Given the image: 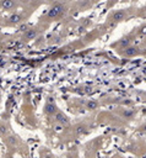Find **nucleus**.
<instances>
[{
    "mask_svg": "<svg viewBox=\"0 0 146 158\" xmlns=\"http://www.w3.org/2000/svg\"><path fill=\"white\" fill-rule=\"evenodd\" d=\"M64 11H65V6L63 5V4H55V5H53L48 10L47 17L48 19H55V17H59L60 15H63Z\"/></svg>",
    "mask_w": 146,
    "mask_h": 158,
    "instance_id": "obj_1",
    "label": "nucleus"
},
{
    "mask_svg": "<svg viewBox=\"0 0 146 158\" xmlns=\"http://www.w3.org/2000/svg\"><path fill=\"white\" fill-rule=\"evenodd\" d=\"M51 100H48V102L45 104L44 106V111L45 114H48V115H54V114L58 111V109H56V105L54 104V101H53V99L52 98H49Z\"/></svg>",
    "mask_w": 146,
    "mask_h": 158,
    "instance_id": "obj_2",
    "label": "nucleus"
},
{
    "mask_svg": "<svg viewBox=\"0 0 146 158\" xmlns=\"http://www.w3.org/2000/svg\"><path fill=\"white\" fill-rule=\"evenodd\" d=\"M54 115H55V121L58 122V124H60V125H67L69 124V119H67V116L64 113H62V111H56Z\"/></svg>",
    "mask_w": 146,
    "mask_h": 158,
    "instance_id": "obj_3",
    "label": "nucleus"
},
{
    "mask_svg": "<svg viewBox=\"0 0 146 158\" xmlns=\"http://www.w3.org/2000/svg\"><path fill=\"white\" fill-rule=\"evenodd\" d=\"M1 9H4V10H12V9H15V6H16V3H15V0H3L1 1Z\"/></svg>",
    "mask_w": 146,
    "mask_h": 158,
    "instance_id": "obj_4",
    "label": "nucleus"
},
{
    "mask_svg": "<svg viewBox=\"0 0 146 158\" xmlns=\"http://www.w3.org/2000/svg\"><path fill=\"white\" fill-rule=\"evenodd\" d=\"M37 30H34V28H28L27 31L25 32L23 35V40L25 41H31V40H34L37 37Z\"/></svg>",
    "mask_w": 146,
    "mask_h": 158,
    "instance_id": "obj_5",
    "label": "nucleus"
},
{
    "mask_svg": "<svg viewBox=\"0 0 146 158\" xmlns=\"http://www.w3.org/2000/svg\"><path fill=\"white\" fill-rule=\"evenodd\" d=\"M138 53H139V50L135 46H128V47H125V51H124V54L126 57H134Z\"/></svg>",
    "mask_w": 146,
    "mask_h": 158,
    "instance_id": "obj_6",
    "label": "nucleus"
},
{
    "mask_svg": "<svg viewBox=\"0 0 146 158\" xmlns=\"http://www.w3.org/2000/svg\"><path fill=\"white\" fill-rule=\"evenodd\" d=\"M124 17H125V11H123V10H118V11H114L112 14V20L114 22L122 21V20H124Z\"/></svg>",
    "mask_w": 146,
    "mask_h": 158,
    "instance_id": "obj_7",
    "label": "nucleus"
},
{
    "mask_svg": "<svg viewBox=\"0 0 146 158\" xmlns=\"http://www.w3.org/2000/svg\"><path fill=\"white\" fill-rule=\"evenodd\" d=\"M9 22L12 25H17V23L22 22V16L20 14H12L11 16L9 17Z\"/></svg>",
    "mask_w": 146,
    "mask_h": 158,
    "instance_id": "obj_8",
    "label": "nucleus"
},
{
    "mask_svg": "<svg viewBox=\"0 0 146 158\" xmlns=\"http://www.w3.org/2000/svg\"><path fill=\"white\" fill-rule=\"evenodd\" d=\"M86 107L89 110H96V109H98V102L96 101V100H90V101H87V104H86Z\"/></svg>",
    "mask_w": 146,
    "mask_h": 158,
    "instance_id": "obj_9",
    "label": "nucleus"
},
{
    "mask_svg": "<svg viewBox=\"0 0 146 158\" xmlns=\"http://www.w3.org/2000/svg\"><path fill=\"white\" fill-rule=\"evenodd\" d=\"M119 46H120V47H123V48H125V47L130 46V38H128V37H124V38H122L120 41H119Z\"/></svg>",
    "mask_w": 146,
    "mask_h": 158,
    "instance_id": "obj_10",
    "label": "nucleus"
},
{
    "mask_svg": "<svg viewBox=\"0 0 146 158\" xmlns=\"http://www.w3.org/2000/svg\"><path fill=\"white\" fill-rule=\"evenodd\" d=\"M123 116L126 119H131L133 116H134V110L133 109H126L125 111L123 113Z\"/></svg>",
    "mask_w": 146,
    "mask_h": 158,
    "instance_id": "obj_11",
    "label": "nucleus"
},
{
    "mask_svg": "<svg viewBox=\"0 0 146 158\" xmlns=\"http://www.w3.org/2000/svg\"><path fill=\"white\" fill-rule=\"evenodd\" d=\"M28 28L30 27H28L27 23H21V25H20V27H18V30H17V32H23V34H25Z\"/></svg>",
    "mask_w": 146,
    "mask_h": 158,
    "instance_id": "obj_12",
    "label": "nucleus"
},
{
    "mask_svg": "<svg viewBox=\"0 0 146 158\" xmlns=\"http://www.w3.org/2000/svg\"><path fill=\"white\" fill-rule=\"evenodd\" d=\"M6 132H7V127H6L5 125H0V133L1 135H5Z\"/></svg>",
    "mask_w": 146,
    "mask_h": 158,
    "instance_id": "obj_13",
    "label": "nucleus"
},
{
    "mask_svg": "<svg viewBox=\"0 0 146 158\" xmlns=\"http://www.w3.org/2000/svg\"><path fill=\"white\" fill-rule=\"evenodd\" d=\"M85 129H86L85 126H77V129H76V132H77V133H84L85 131H86Z\"/></svg>",
    "mask_w": 146,
    "mask_h": 158,
    "instance_id": "obj_14",
    "label": "nucleus"
},
{
    "mask_svg": "<svg viewBox=\"0 0 146 158\" xmlns=\"http://www.w3.org/2000/svg\"><path fill=\"white\" fill-rule=\"evenodd\" d=\"M77 30H79L80 34H84L85 30H86V27H85V26H79V27H77Z\"/></svg>",
    "mask_w": 146,
    "mask_h": 158,
    "instance_id": "obj_15",
    "label": "nucleus"
},
{
    "mask_svg": "<svg viewBox=\"0 0 146 158\" xmlns=\"http://www.w3.org/2000/svg\"><path fill=\"white\" fill-rule=\"evenodd\" d=\"M140 32H141L142 35H146V26H142V27H141Z\"/></svg>",
    "mask_w": 146,
    "mask_h": 158,
    "instance_id": "obj_16",
    "label": "nucleus"
},
{
    "mask_svg": "<svg viewBox=\"0 0 146 158\" xmlns=\"http://www.w3.org/2000/svg\"><path fill=\"white\" fill-rule=\"evenodd\" d=\"M9 141L11 142V143H16V140H15V137H9Z\"/></svg>",
    "mask_w": 146,
    "mask_h": 158,
    "instance_id": "obj_17",
    "label": "nucleus"
},
{
    "mask_svg": "<svg viewBox=\"0 0 146 158\" xmlns=\"http://www.w3.org/2000/svg\"><path fill=\"white\" fill-rule=\"evenodd\" d=\"M85 21H84V25L86 26V25H89V23H91V21H89V19H84Z\"/></svg>",
    "mask_w": 146,
    "mask_h": 158,
    "instance_id": "obj_18",
    "label": "nucleus"
},
{
    "mask_svg": "<svg viewBox=\"0 0 146 158\" xmlns=\"http://www.w3.org/2000/svg\"><path fill=\"white\" fill-rule=\"evenodd\" d=\"M60 1H62V3H64V1H67V0H60Z\"/></svg>",
    "mask_w": 146,
    "mask_h": 158,
    "instance_id": "obj_19",
    "label": "nucleus"
},
{
    "mask_svg": "<svg viewBox=\"0 0 146 158\" xmlns=\"http://www.w3.org/2000/svg\"><path fill=\"white\" fill-rule=\"evenodd\" d=\"M1 37H3V36H1V34H0V40H1Z\"/></svg>",
    "mask_w": 146,
    "mask_h": 158,
    "instance_id": "obj_20",
    "label": "nucleus"
}]
</instances>
